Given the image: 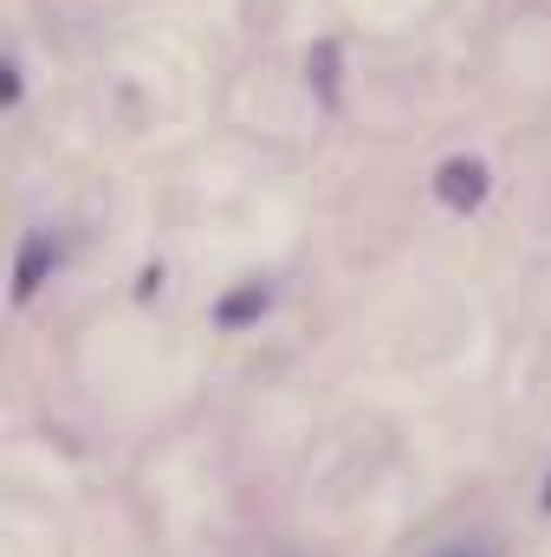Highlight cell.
<instances>
[{"mask_svg": "<svg viewBox=\"0 0 551 557\" xmlns=\"http://www.w3.org/2000/svg\"><path fill=\"white\" fill-rule=\"evenodd\" d=\"M487 188H493V169H487L480 156H448V162L434 169V201L454 208V214H474V208L487 201Z\"/></svg>", "mask_w": 551, "mask_h": 557, "instance_id": "6da1fadb", "label": "cell"}, {"mask_svg": "<svg viewBox=\"0 0 551 557\" xmlns=\"http://www.w3.org/2000/svg\"><path fill=\"white\" fill-rule=\"evenodd\" d=\"M267 305H273V285H267V278H247V285H234V292L215 305V324H221V331H247L254 318H267Z\"/></svg>", "mask_w": 551, "mask_h": 557, "instance_id": "7a4b0ae2", "label": "cell"}, {"mask_svg": "<svg viewBox=\"0 0 551 557\" xmlns=\"http://www.w3.org/2000/svg\"><path fill=\"white\" fill-rule=\"evenodd\" d=\"M52 267H59V240H52V234H33V240L20 247V267H13V298H33V292L52 278Z\"/></svg>", "mask_w": 551, "mask_h": 557, "instance_id": "3957f363", "label": "cell"}, {"mask_svg": "<svg viewBox=\"0 0 551 557\" xmlns=\"http://www.w3.org/2000/svg\"><path fill=\"white\" fill-rule=\"evenodd\" d=\"M305 72L318 78V91H325V98H338V46H331V39H325V46H311Z\"/></svg>", "mask_w": 551, "mask_h": 557, "instance_id": "277c9868", "label": "cell"}, {"mask_svg": "<svg viewBox=\"0 0 551 557\" xmlns=\"http://www.w3.org/2000/svg\"><path fill=\"white\" fill-rule=\"evenodd\" d=\"M546 512H551V480H546Z\"/></svg>", "mask_w": 551, "mask_h": 557, "instance_id": "5b68a950", "label": "cell"}]
</instances>
